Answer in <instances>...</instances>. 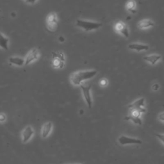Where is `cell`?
I'll return each instance as SVG.
<instances>
[{"mask_svg": "<svg viewBox=\"0 0 164 164\" xmlns=\"http://www.w3.org/2000/svg\"><path fill=\"white\" fill-rule=\"evenodd\" d=\"M34 130L30 126L26 127L22 132V140L24 143L28 142L34 135Z\"/></svg>", "mask_w": 164, "mask_h": 164, "instance_id": "cell-11", "label": "cell"}, {"mask_svg": "<svg viewBox=\"0 0 164 164\" xmlns=\"http://www.w3.org/2000/svg\"><path fill=\"white\" fill-rule=\"evenodd\" d=\"M126 7V9L128 12H130L132 14L136 13L137 4L136 2L134 1V0H129V1L127 2Z\"/></svg>", "mask_w": 164, "mask_h": 164, "instance_id": "cell-18", "label": "cell"}, {"mask_svg": "<svg viewBox=\"0 0 164 164\" xmlns=\"http://www.w3.org/2000/svg\"><path fill=\"white\" fill-rule=\"evenodd\" d=\"M154 23L153 21L149 19H143L138 23V26L140 29H149L153 27Z\"/></svg>", "mask_w": 164, "mask_h": 164, "instance_id": "cell-15", "label": "cell"}, {"mask_svg": "<svg viewBox=\"0 0 164 164\" xmlns=\"http://www.w3.org/2000/svg\"><path fill=\"white\" fill-rule=\"evenodd\" d=\"M129 49L133 51H135L137 52L143 51H147L150 48L148 45L147 44H141V43H132L130 44L128 46Z\"/></svg>", "mask_w": 164, "mask_h": 164, "instance_id": "cell-12", "label": "cell"}, {"mask_svg": "<svg viewBox=\"0 0 164 164\" xmlns=\"http://www.w3.org/2000/svg\"><path fill=\"white\" fill-rule=\"evenodd\" d=\"M159 119H160V121H164V112L161 113V114H159Z\"/></svg>", "mask_w": 164, "mask_h": 164, "instance_id": "cell-23", "label": "cell"}, {"mask_svg": "<svg viewBox=\"0 0 164 164\" xmlns=\"http://www.w3.org/2000/svg\"><path fill=\"white\" fill-rule=\"evenodd\" d=\"M128 108H131V110H136L141 112V113H145L146 112V109L145 108V99L144 98H140L137 101L128 106Z\"/></svg>", "mask_w": 164, "mask_h": 164, "instance_id": "cell-7", "label": "cell"}, {"mask_svg": "<svg viewBox=\"0 0 164 164\" xmlns=\"http://www.w3.org/2000/svg\"><path fill=\"white\" fill-rule=\"evenodd\" d=\"M97 73L96 70L77 71L72 74L71 76V82L74 85H81L83 81L94 78L97 74Z\"/></svg>", "mask_w": 164, "mask_h": 164, "instance_id": "cell-1", "label": "cell"}, {"mask_svg": "<svg viewBox=\"0 0 164 164\" xmlns=\"http://www.w3.org/2000/svg\"><path fill=\"white\" fill-rule=\"evenodd\" d=\"M0 47L4 50H8L9 48V40L1 32H0Z\"/></svg>", "mask_w": 164, "mask_h": 164, "instance_id": "cell-17", "label": "cell"}, {"mask_svg": "<svg viewBox=\"0 0 164 164\" xmlns=\"http://www.w3.org/2000/svg\"><path fill=\"white\" fill-rule=\"evenodd\" d=\"M115 30L119 34L123 35L125 37H129L130 31L127 25L123 21H118L115 25Z\"/></svg>", "mask_w": 164, "mask_h": 164, "instance_id": "cell-8", "label": "cell"}, {"mask_svg": "<svg viewBox=\"0 0 164 164\" xmlns=\"http://www.w3.org/2000/svg\"><path fill=\"white\" fill-rule=\"evenodd\" d=\"M161 58H162V56L159 54H152L144 56L143 59L151 65H155L160 60Z\"/></svg>", "mask_w": 164, "mask_h": 164, "instance_id": "cell-14", "label": "cell"}, {"mask_svg": "<svg viewBox=\"0 0 164 164\" xmlns=\"http://www.w3.org/2000/svg\"><path fill=\"white\" fill-rule=\"evenodd\" d=\"M76 26L85 32H91L96 30H97L98 28L101 27L102 26V23L90 21L87 20L77 19Z\"/></svg>", "mask_w": 164, "mask_h": 164, "instance_id": "cell-2", "label": "cell"}, {"mask_svg": "<svg viewBox=\"0 0 164 164\" xmlns=\"http://www.w3.org/2000/svg\"><path fill=\"white\" fill-rule=\"evenodd\" d=\"M132 110V113H131V114L130 115L127 116V117H125L124 120L126 121L132 120L135 124L138 125H141L142 121L141 119L140 118V116H141L142 113L136 110Z\"/></svg>", "mask_w": 164, "mask_h": 164, "instance_id": "cell-10", "label": "cell"}, {"mask_svg": "<svg viewBox=\"0 0 164 164\" xmlns=\"http://www.w3.org/2000/svg\"><path fill=\"white\" fill-rule=\"evenodd\" d=\"M108 82L106 79H102L99 82L100 85L102 86V87H106V86L108 85Z\"/></svg>", "mask_w": 164, "mask_h": 164, "instance_id": "cell-19", "label": "cell"}, {"mask_svg": "<svg viewBox=\"0 0 164 164\" xmlns=\"http://www.w3.org/2000/svg\"><path fill=\"white\" fill-rule=\"evenodd\" d=\"M118 141L119 144L121 145H126V144H141L142 142L141 140L135 138H131V137L122 135L118 139Z\"/></svg>", "mask_w": 164, "mask_h": 164, "instance_id": "cell-9", "label": "cell"}, {"mask_svg": "<svg viewBox=\"0 0 164 164\" xmlns=\"http://www.w3.org/2000/svg\"><path fill=\"white\" fill-rule=\"evenodd\" d=\"M65 56L63 53L56 51L52 53V65L55 69H62L64 67Z\"/></svg>", "mask_w": 164, "mask_h": 164, "instance_id": "cell-3", "label": "cell"}, {"mask_svg": "<svg viewBox=\"0 0 164 164\" xmlns=\"http://www.w3.org/2000/svg\"><path fill=\"white\" fill-rule=\"evenodd\" d=\"M8 61L10 64L16 65V66L21 67L25 65V59L19 56H12L8 59Z\"/></svg>", "mask_w": 164, "mask_h": 164, "instance_id": "cell-16", "label": "cell"}, {"mask_svg": "<svg viewBox=\"0 0 164 164\" xmlns=\"http://www.w3.org/2000/svg\"><path fill=\"white\" fill-rule=\"evenodd\" d=\"M24 1L28 4H34L38 1V0H24Z\"/></svg>", "mask_w": 164, "mask_h": 164, "instance_id": "cell-22", "label": "cell"}, {"mask_svg": "<svg viewBox=\"0 0 164 164\" xmlns=\"http://www.w3.org/2000/svg\"><path fill=\"white\" fill-rule=\"evenodd\" d=\"M52 127L53 124L51 122H47V123L43 125L41 131V135L43 138H46V137L49 136L51 132Z\"/></svg>", "mask_w": 164, "mask_h": 164, "instance_id": "cell-13", "label": "cell"}, {"mask_svg": "<svg viewBox=\"0 0 164 164\" xmlns=\"http://www.w3.org/2000/svg\"><path fill=\"white\" fill-rule=\"evenodd\" d=\"M152 89L154 91H157L159 89V85L158 83H154V84L152 85Z\"/></svg>", "mask_w": 164, "mask_h": 164, "instance_id": "cell-20", "label": "cell"}, {"mask_svg": "<svg viewBox=\"0 0 164 164\" xmlns=\"http://www.w3.org/2000/svg\"><path fill=\"white\" fill-rule=\"evenodd\" d=\"M81 87L82 94L83 97L87 104V106L89 108H92V101L91 97V85L85 86L84 85H80Z\"/></svg>", "mask_w": 164, "mask_h": 164, "instance_id": "cell-5", "label": "cell"}, {"mask_svg": "<svg viewBox=\"0 0 164 164\" xmlns=\"http://www.w3.org/2000/svg\"><path fill=\"white\" fill-rule=\"evenodd\" d=\"M5 119L6 116L3 114H0V122H3L4 121H5Z\"/></svg>", "mask_w": 164, "mask_h": 164, "instance_id": "cell-24", "label": "cell"}, {"mask_svg": "<svg viewBox=\"0 0 164 164\" xmlns=\"http://www.w3.org/2000/svg\"><path fill=\"white\" fill-rule=\"evenodd\" d=\"M47 28L51 32H55L58 28V19L55 13H51L48 15L46 20Z\"/></svg>", "mask_w": 164, "mask_h": 164, "instance_id": "cell-4", "label": "cell"}, {"mask_svg": "<svg viewBox=\"0 0 164 164\" xmlns=\"http://www.w3.org/2000/svg\"><path fill=\"white\" fill-rule=\"evenodd\" d=\"M40 53L39 51L37 48H33L28 53L26 58L25 59V65H28L30 64L32 62H35V60L39 58Z\"/></svg>", "mask_w": 164, "mask_h": 164, "instance_id": "cell-6", "label": "cell"}, {"mask_svg": "<svg viewBox=\"0 0 164 164\" xmlns=\"http://www.w3.org/2000/svg\"><path fill=\"white\" fill-rule=\"evenodd\" d=\"M156 137L164 144V134H157Z\"/></svg>", "mask_w": 164, "mask_h": 164, "instance_id": "cell-21", "label": "cell"}]
</instances>
